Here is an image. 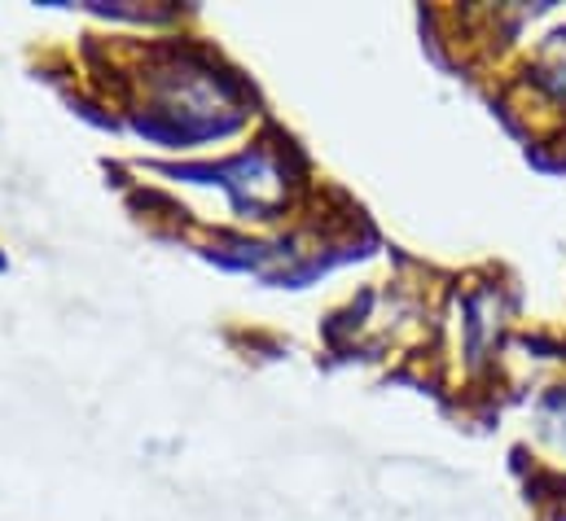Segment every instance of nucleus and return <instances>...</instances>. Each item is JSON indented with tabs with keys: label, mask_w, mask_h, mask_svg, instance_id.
<instances>
[{
	"label": "nucleus",
	"mask_w": 566,
	"mask_h": 521,
	"mask_svg": "<svg viewBox=\"0 0 566 521\" xmlns=\"http://www.w3.org/2000/svg\"><path fill=\"white\" fill-rule=\"evenodd\" d=\"M176 176H211V184H224L229 198H233V206H238L242 215H255V220H269L285 198L282 167H277L264 149L242 153V158H233V162H224V167H185V171H176Z\"/></svg>",
	"instance_id": "nucleus-1"
},
{
	"label": "nucleus",
	"mask_w": 566,
	"mask_h": 521,
	"mask_svg": "<svg viewBox=\"0 0 566 521\" xmlns=\"http://www.w3.org/2000/svg\"><path fill=\"white\" fill-rule=\"evenodd\" d=\"M545 421L558 425V438H563V447H566V391H554L545 398Z\"/></svg>",
	"instance_id": "nucleus-2"
}]
</instances>
